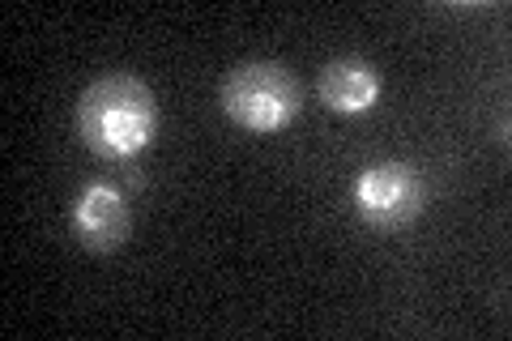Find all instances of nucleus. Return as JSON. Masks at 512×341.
<instances>
[{
  "instance_id": "1",
  "label": "nucleus",
  "mask_w": 512,
  "mask_h": 341,
  "mask_svg": "<svg viewBox=\"0 0 512 341\" xmlns=\"http://www.w3.org/2000/svg\"><path fill=\"white\" fill-rule=\"evenodd\" d=\"M154 128H158L154 90L128 73L99 77L77 99V137L99 158H128L146 150Z\"/></svg>"
},
{
  "instance_id": "3",
  "label": "nucleus",
  "mask_w": 512,
  "mask_h": 341,
  "mask_svg": "<svg viewBox=\"0 0 512 341\" xmlns=\"http://www.w3.org/2000/svg\"><path fill=\"white\" fill-rule=\"evenodd\" d=\"M423 180L406 162H372L355 180V205L376 231H402L423 214Z\"/></svg>"
},
{
  "instance_id": "4",
  "label": "nucleus",
  "mask_w": 512,
  "mask_h": 341,
  "mask_svg": "<svg viewBox=\"0 0 512 341\" xmlns=\"http://www.w3.org/2000/svg\"><path fill=\"white\" fill-rule=\"evenodd\" d=\"M73 235L90 252H116L128 243V205L116 188L90 184L73 201Z\"/></svg>"
},
{
  "instance_id": "5",
  "label": "nucleus",
  "mask_w": 512,
  "mask_h": 341,
  "mask_svg": "<svg viewBox=\"0 0 512 341\" xmlns=\"http://www.w3.org/2000/svg\"><path fill=\"white\" fill-rule=\"evenodd\" d=\"M320 99H325L338 116H359L372 111L380 99V77L367 60L359 56H342L320 69Z\"/></svg>"
},
{
  "instance_id": "2",
  "label": "nucleus",
  "mask_w": 512,
  "mask_h": 341,
  "mask_svg": "<svg viewBox=\"0 0 512 341\" xmlns=\"http://www.w3.org/2000/svg\"><path fill=\"white\" fill-rule=\"evenodd\" d=\"M222 111L248 133H278L303 107L299 77L278 60H248L235 64L218 90Z\"/></svg>"
}]
</instances>
